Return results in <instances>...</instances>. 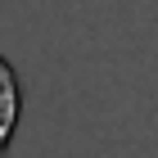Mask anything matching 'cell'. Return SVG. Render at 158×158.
I'll use <instances>...</instances> for the list:
<instances>
[{"label": "cell", "mask_w": 158, "mask_h": 158, "mask_svg": "<svg viewBox=\"0 0 158 158\" xmlns=\"http://www.w3.org/2000/svg\"><path fill=\"white\" fill-rule=\"evenodd\" d=\"M18 118H23V77L5 54H0V158L9 154V140L18 131Z\"/></svg>", "instance_id": "cell-1"}]
</instances>
